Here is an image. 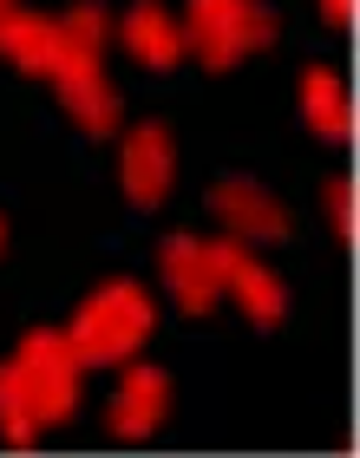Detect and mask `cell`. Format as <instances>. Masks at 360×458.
I'll list each match as a JSON object with an SVG mask.
<instances>
[{
  "instance_id": "obj_13",
  "label": "cell",
  "mask_w": 360,
  "mask_h": 458,
  "mask_svg": "<svg viewBox=\"0 0 360 458\" xmlns=\"http://www.w3.org/2000/svg\"><path fill=\"white\" fill-rule=\"evenodd\" d=\"M0 432H7V445H33V412H27V400H20V386H13V373L0 367Z\"/></svg>"
},
{
  "instance_id": "obj_17",
  "label": "cell",
  "mask_w": 360,
  "mask_h": 458,
  "mask_svg": "<svg viewBox=\"0 0 360 458\" xmlns=\"http://www.w3.org/2000/svg\"><path fill=\"white\" fill-rule=\"evenodd\" d=\"M0 13H7V0H0Z\"/></svg>"
},
{
  "instance_id": "obj_1",
  "label": "cell",
  "mask_w": 360,
  "mask_h": 458,
  "mask_svg": "<svg viewBox=\"0 0 360 458\" xmlns=\"http://www.w3.org/2000/svg\"><path fill=\"white\" fill-rule=\"evenodd\" d=\"M105 7H73L66 20H59V53H53V66L47 79L59 86V106H66L79 124H86L92 138H112V124H118V92H112V79H105L99 66V53H105Z\"/></svg>"
},
{
  "instance_id": "obj_15",
  "label": "cell",
  "mask_w": 360,
  "mask_h": 458,
  "mask_svg": "<svg viewBox=\"0 0 360 458\" xmlns=\"http://www.w3.org/2000/svg\"><path fill=\"white\" fill-rule=\"evenodd\" d=\"M321 13H328V20H341V27H347V20H354V0H321Z\"/></svg>"
},
{
  "instance_id": "obj_6",
  "label": "cell",
  "mask_w": 360,
  "mask_h": 458,
  "mask_svg": "<svg viewBox=\"0 0 360 458\" xmlns=\"http://www.w3.org/2000/svg\"><path fill=\"white\" fill-rule=\"evenodd\" d=\"M210 210L236 229L243 242H282L288 236V210L262 191V183H249V177H223L217 191H210Z\"/></svg>"
},
{
  "instance_id": "obj_14",
  "label": "cell",
  "mask_w": 360,
  "mask_h": 458,
  "mask_svg": "<svg viewBox=\"0 0 360 458\" xmlns=\"http://www.w3.org/2000/svg\"><path fill=\"white\" fill-rule=\"evenodd\" d=\"M328 216H334V229H341V236H354V183H347V177L328 183Z\"/></svg>"
},
{
  "instance_id": "obj_9",
  "label": "cell",
  "mask_w": 360,
  "mask_h": 458,
  "mask_svg": "<svg viewBox=\"0 0 360 458\" xmlns=\"http://www.w3.org/2000/svg\"><path fill=\"white\" fill-rule=\"evenodd\" d=\"M164 406H171V380H164L158 367H132L118 386L112 412H105V426L118 432V439H144V432L164 426Z\"/></svg>"
},
{
  "instance_id": "obj_5",
  "label": "cell",
  "mask_w": 360,
  "mask_h": 458,
  "mask_svg": "<svg viewBox=\"0 0 360 458\" xmlns=\"http://www.w3.org/2000/svg\"><path fill=\"white\" fill-rule=\"evenodd\" d=\"M203 249H210V268H217V288H229V295L249 308V321H256V327H275V321H282L288 295H282V282H275L269 268L243 249V236H236V242H203Z\"/></svg>"
},
{
  "instance_id": "obj_12",
  "label": "cell",
  "mask_w": 360,
  "mask_h": 458,
  "mask_svg": "<svg viewBox=\"0 0 360 458\" xmlns=\"http://www.w3.org/2000/svg\"><path fill=\"white\" fill-rule=\"evenodd\" d=\"M302 118L314 124V138H328V144H347V131H354L347 86H341V79H334L328 66H308V72H302Z\"/></svg>"
},
{
  "instance_id": "obj_10",
  "label": "cell",
  "mask_w": 360,
  "mask_h": 458,
  "mask_svg": "<svg viewBox=\"0 0 360 458\" xmlns=\"http://www.w3.org/2000/svg\"><path fill=\"white\" fill-rule=\"evenodd\" d=\"M124 47H132L138 66L164 72V66H177V59H184V27L158 7V0H138V7L124 13Z\"/></svg>"
},
{
  "instance_id": "obj_8",
  "label": "cell",
  "mask_w": 360,
  "mask_h": 458,
  "mask_svg": "<svg viewBox=\"0 0 360 458\" xmlns=\"http://www.w3.org/2000/svg\"><path fill=\"white\" fill-rule=\"evenodd\" d=\"M158 268H164V288L177 295L184 315H203V308L223 295V288H217V268H210V249H203L197 236H164Z\"/></svg>"
},
{
  "instance_id": "obj_2",
  "label": "cell",
  "mask_w": 360,
  "mask_h": 458,
  "mask_svg": "<svg viewBox=\"0 0 360 458\" xmlns=\"http://www.w3.org/2000/svg\"><path fill=\"white\" fill-rule=\"evenodd\" d=\"M144 335H151V295L138 282H105L99 295H86L66 341L79 353V367H112V360H132Z\"/></svg>"
},
{
  "instance_id": "obj_4",
  "label": "cell",
  "mask_w": 360,
  "mask_h": 458,
  "mask_svg": "<svg viewBox=\"0 0 360 458\" xmlns=\"http://www.w3.org/2000/svg\"><path fill=\"white\" fill-rule=\"evenodd\" d=\"M275 33L282 27H275V13L262 0H190V13H184V47L197 53L210 72L236 66L243 53L269 47Z\"/></svg>"
},
{
  "instance_id": "obj_3",
  "label": "cell",
  "mask_w": 360,
  "mask_h": 458,
  "mask_svg": "<svg viewBox=\"0 0 360 458\" xmlns=\"http://www.w3.org/2000/svg\"><path fill=\"white\" fill-rule=\"evenodd\" d=\"M20 400H27L33 426H53V420H73L79 406V353L66 335H53V327H33L27 341H20V353L7 360Z\"/></svg>"
},
{
  "instance_id": "obj_7",
  "label": "cell",
  "mask_w": 360,
  "mask_h": 458,
  "mask_svg": "<svg viewBox=\"0 0 360 458\" xmlns=\"http://www.w3.org/2000/svg\"><path fill=\"white\" fill-rule=\"evenodd\" d=\"M124 197L138 210H158L171 197V131L164 124H138L124 138Z\"/></svg>"
},
{
  "instance_id": "obj_11",
  "label": "cell",
  "mask_w": 360,
  "mask_h": 458,
  "mask_svg": "<svg viewBox=\"0 0 360 458\" xmlns=\"http://www.w3.org/2000/svg\"><path fill=\"white\" fill-rule=\"evenodd\" d=\"M0 53H7L13 66H27V72L47 79L53 53H59V20L27 13V7H7V13H0Z\"/></svg>"
},
{
  "instance_id": "obj_16",
  "label": "cell",
  "mask_w": 360,
  "mask_h": 458,
  "mask_svg": "<svg viewBox=\"0 0 360 458\" xmlns=\"http://www.w3.org/2000/svg\"><path fill=\"white\" fill-rule=\"evenodd\" d=\"M0 242H7V223H0Z\"/></svg>"
}]
</instances>
